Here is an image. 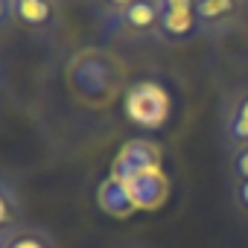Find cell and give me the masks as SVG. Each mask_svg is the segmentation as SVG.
I'll use <instances>...</instances> for the list:
<instances>
[{
    "label": "cell",
    "instance_id": "1",
    "mask_svg": "<svg viewBox=\"0 0 248 248\" xmlns=\"http://www.w3.org/2000/svg\"><path fill=\"white\" fill-rule=\"evenodd\" d=\"M67 85L70 91L88 102V105H105L111 102L123 88V67L114 56L102 50H82L67 64Z\"/></svg>",
    "mask_w": 248,
    "mask_h": 248
},
{
    "label": "cell",
    "instance_id": "2",
    "mask_svg": "<svg viewBox=\"0 0 248 248\" xmlns=\"http://www.w3.org/2000/svg\"><path fill=\"white\" fill-rule=\"evenodd\" d=\"M123 114L143 132H161L172 114V96L161 82L138 79L123 91Z\"/></svg>",
    "mask_w": 248,
    "mask_h": 248
},
{
    "label": "cell",
    "instance_id": "3",
    "mask_svg": "<svg viewBox=\"0 0 248 248\" xmlns=\"http://www.w3.org/2000/svg\"><path fill=\"white\" fill-rule=\"evenodd\" d=\"M99 35L129 44H161V0H135L114 18L99 21Z\"/></svg>",
    "mask_w": 248,
    "mask_h": 248
},
{
    "label": "cell",
    "instance_id": "4",
    "mask_svg": "<svg viewBox=\"0 0 248 248\" xmlns=\"http://www.w3.org/2000/svg\"><path fill=\"white\" fill-rule=\"evenodd\" d=\"M248 24V0H199V38L222 41Z\"/></svg>",
    "mask_w": 248,
    "mask_h": 248
},
{
    "label": "cell",
    "instance_id": "5",
    "mask_svg": "<svg viewBox=\"0 0 248 248\" xmlns=\"http://www.w3.org/2000/svg\"><path fill=\"white\" fill-rule=\"evenodd\" d=\"M219 120H222V140L228 152L248 146V79L236 82L222 96Z\"/></svg>",
    "mask_w": 248,
    "mask_h": 248
},
{
    "label": "cell",
    "instance_id": "6",
    "mask_svg": "<svg viewBox=\"0 0 248 248\" xmlns=\"http://www.w3.org/2000/svg\"><path fill=\"white\" fill-rule=\"evenodd\" d=\"M199 38V0H161V44H190Z\"/></svg>",
    "mask_w": 248,
    "mask_h": 248
},
{
    "label": "cell",
    "instance_id": "7",
    "mask_svg": "<svg viewBox=\"0 0 248 248\" xmlns=\"http://www.w3.org/2000/svg\"><path fill=\"white\" fill-rule=\"evenodd\" d=\"M12 24L50 35L62 27V0H12Z\"/></svg>",
    "mask_w": 248,
    "mask_h": 248
},
{
    "label": "cell",
    "instance_id": "8",
    "mask_svg": "<svg viewBox=\"0 0 248 248\" xmlns=\"http://www.w3.org/2000/svg\"><path fill=\"white\" fill-rule=\"evenodd\" d=\"M126 184L132 202L138 210H158L167 196H170V181L164 175V170H140V172H132V175H123L120 178Z\"/></svg>",
    "mask_w": 248,
    "mask_h": 248
},
{
    "label": "cell",
    "instance_id": "9",
    "mask_svg": "<svg viewBox=\"0 0 248 248\" xmlns=\"http://www.w3.org/2000/svg\"><path fill=\"white\" fill-rule=\"evenodd\" d=\"M158 167H161V149L146 138H135L129 143H123V149L117 152L111 164V175L123 178V175H132L140 170H158Z\"/></svg>",
    "mask_w": 248,
    "mask_h": 248
},
{
    "label": "cell",
    "instance_id": "10",
    "mask_svg": "<svg viewBox=\"0 0 248 248\" xmlns=\"http://www.w3.org/2000/svg\"><path fill=\"white\" fill-rule=\"evenodd\" d=\"M96 202H99V207L108 213V216H114V219H126V216H132L138 207H135V202H132V196H129V190H126V184H123L120 178H114V175H108L99 187H96Z\"/></svg>",
    "mask_w": 248,
    "mask_h": 248
},
{
    "label": "cell",
    "instance_id": "11",
    "mask_svg": "<svg viewBox=\"0 0 248 248\" xmlns=\"http://www.w3.org/2000/svg\"><path fill=\"white\" fill-rule=\"evenodd\" d=\"M18 225H24V204L15 184L0 172V239L9 236Z\"/></svg>",
    "mask_w": 248,
    "mask_h": 248
},
{
    "label": "cell",
    "instance_id": "12",
    "mask_svg": "<svg viewBox=\"0 0 248 248\" xmlns=\"http://www.w3.org/2000/svg\"><path fill=\"white\" fill-rule=\"evenodd\" d=\"M0 245L3 248H59L56 236L44 225H32V222L18 225L9 236L0 239Z\"/></svg>",
    "mask_w": 248,
    "mask_h": 248
},
{
    "label": "cell",
    "instance_id": "13",
    "mask_svg": "<svg viewBox=\"0 0 248 248\" xmlns=\"http://www.w3.org/2000/svg\"><path fill=\"white\" fill-rule=\"evenodd\" d=\"M228 207L242 225H248V178L242 181L228 178Z\"/></svg>",
    "mask_w": 248,
    "mask_h": 248
},
{
    "label": "cell",
    "instance_id": "14",
    "mask_svg": "<svg viewBox=\"0 0 248 248\" xmlns=\"http://www.w3.org/2000/svg\"><path fill=\"white\" fill-rule=\"evenodd\" d=\"M228 178L231 181L248 178V146H239V149L228 152Z\"/></svg>",
    "mask_w": 248,
    "mask_h": 248
},
{
    "label": "cell",
    "instance_id": "15",
    "mask_svg": "<svg viewBox=\"0 0 248 248\" xmlns=\"http://www.w3.org/2000/svg\"><path fill=\"white\" fill-rule=\"evenodd\" d=\"M93 3V9H96V18L99 21H108V18H114L117 12H123L126 6H132L135 0H91Z\"/></svg>",
    "mask_w": 248,
    "mask_h": 248
},
{
    "label": "cell",
    "instance_id": "16",
    "mask_svg": "<svg viewBox=\"0 0 248 248\" xmlns=\"http://www.w3.org/2000/svg\"><path fill=\"white\" fill-rule=\"evenodd\" d=\"M12 24V0H0V30Z\"/></svg>",
    "mask_w": 248,
    "mask_h": 248
},
{
    "label": "cell",
    "instance_id": "17",
    "mask_svg": "<svg viewBox=\"0 0 248 248\" xmlns=\"http://www.w3.org/2000/svg\"><path fill=\"white\" fill-rule=\"evenodd\" d=\"M123 248H146V245H123Z\"/></svg>",
    "mask_w": 248,
    "mask_h": 248
},
{
    "label": "cell",
    "instance_id": "18",
    "mask_svg": "<svg viewBox=\"0 0 248 248\" xmlns=\"http://www.w3.org/2000/svg\"><path fill=\"white\" fill-rule=\"evenodd\" d=\"M0 248H3V245H0Z\"/></svg>",
    "mask_w": 248,
    "mask_h": 248
}]
</instances>
